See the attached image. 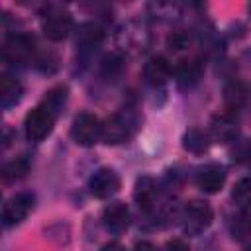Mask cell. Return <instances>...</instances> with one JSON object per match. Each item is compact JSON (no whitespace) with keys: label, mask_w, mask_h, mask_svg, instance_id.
<instances>
[{"label":"cell","mask_w":251,"mask_h":251,"mask_svg":"<svg viewBox=\"0 0 251 251\" xmlns=\"http://www.w3.org/2000/svg\"><path fill=\"white\" fill-rule=\"evenodd\" d=\"M163 251H190V247H188V243H184L182 239H171V241L165 243Z\"/></svg>","instance_id":"24"},{"label":"cell","mask_w":251,"mask_h":251,"mask_svg":"<svg viewBox=\"0 0 251 251\" xmlns=\"http://www.w3.org/2000/svg\"><path fill=\"white\" fill-rule=\"evenodd\" d=\"M247 165H249V171H251V155H249V163Z\"/></svg>","instance_id":"28"},{"label":"cell","mask_w":251,"mask_h":251,"mask_svg":"<svg viewBox=\"0 0 251 251\" xmlns=\"http://www.w3.org/2000/svg\"><path fill=\"white\" fill-rule=\"evenodd\" d=\"M231 235L237 241H245L251 235V214L249 210H241L231 222Z\"/></svg>","instance_id":"22"},{"label":"cell","mask_w":251,"mask_h":251,"mask_svg":"<svg viewBox=\"0 0 251 251\" xmlns=\"http://www.w3.org/2000/svg\"><path fill=\"white\" fill-rule=\"evenodd\" d=\"M190 41V35L186 31H173L169 37H167V45L171 49H184Z\"/></svg>","instance_id":"23"},{"label":"cell","mask_w":251,"mask_h":251,"mask_svg":"<svg viewBox=\"0 0 251 251\" xmlns=\"http://www.w3.org/2000/svg\"><path fill=\"white\" fill-rule=\"evenodd\" d=\"M212 208L204 200H192L182 212V229L188 235H198L212 224Z\"/></svg>","instance_id":"3"},{"label":"cell","mask_w":251,"mask_h":251,"mask_svg":"<svg viewBox=\"0 0 251 251\" xmlns=\"http://www.w3.org/2000/svg\"><path fill=\"white\" fill-rule=\"evenodd\" d=\"M204 65L198 59H184L175 69V78L180 86H194L202 76Z\"/></svg>","instance_id":"16"},{"label":"cell","mask_w":251,"mask_h":251,"mask_svg":"<svg viewBox=\"0 0 251 251\" xmlns=\"http://www.w3.org/2000/svg\"><path fill=\"white\" fill-rule=\"evenodd\" d=\"M22 94H24L22 82L16 76L4 73L2 78H0V106L4 110H10L12 106H16L20 102Z\"/></svg>","instance_id":"13"},{"label":"cell","mask_w":251,"mask_h":251,"mask_svg":"<svg viewBox=\"0 0 251 251\" xmlns=\"http://www.w3.org/2000/svg\"><path fill=\"white\" fill-rule=\"evenodd\" d=\"M155 196H157V182L155 178H151L149 175H143L135 180V186H133V200L137 202V206L141 210H149L155 202Z\"/></svg>","instance_id":"15"},{"label":"cell","mask_w":251,"mask_h":251,"mask_svg":"<svg viewBox=\"0 0 251 251\" xmlns=\"http://www.w3.org/2000/svg\"><path fill=\"white\" fill-rule=\"evenodd\" d=\"M104 39V29L92 22H86V24H80L78 29H76V45L84 51L88 49H94L102 43Z\"/></svg>","instance_id":"17"},{"label":"cell","mask_w":251,"mask_h":251,"mask_svg":"<svg viewBox=\"0 0 251 251\" xmlns=\"http://www.w3.org/2000/svg\"><path fill=\"white\" fill-rule=\"evenodd\" d=\"M131 220L129 208L124 202H110L104 210H102V224L110 233H122L127 229Z\"/></svg>","instance_id":"9"},{"label":"cell","mask_w":251,"mask_h":251,"mask_svg":"<svg viewBox=\"0 0 251 251\" xmlns=\"http://www.w3.org/2000/svg\"><path fill=\"white\" fill-rule=\"evenodd\" d=\"M247 102H249V86L243 80L233 78L224 86V108L227 114L241 110Z\"/></svg>","instance_id":"11"},{"label":"cell","mask_w":251,"mask_h":251,"mask_svg":"<svg viewBox=\"0 0 251 251\" xmlns=\"http://www.w3.org/2000/svg\"><path fill=\"white\" fill-rule=\"evenodd\" d=\"M55 120H57V116H55L47 106L37 104L31 112H27V116H25V120H24V129H25L27 139L33 141V143L43 141V139L53 131Z\"/></svg>","instance_id":"1"},{"label":"cell","mask_w":251,"mask_h":251,"mask_svg":"<svg viewBox=\"0 0 251 251\" xmlns=\"http://www.w3.org/2000/svg\"><path fill=\"white\" fill-rule=\"evenodd\" d=\"M33 202H35V196L31 192H25V190L14 194L12 198H8L4 208H2V224H4V227H14V226L22 224L27 218V214L31 212Z\"/></svg>","instance_id":"6"},{"label":"cell","mask_w":251,"mask_h":251,"mask_svg":"<svg viewBox=\"0 0 251 251\" xmlns=\"http://www.w3.org/2000/svg\"><path fill=\"white\" fill-rule=\"evenodd\" d=\"M212 133L220 143H229L237 137L239 127H237V120L233 118V114H220L212 120Z\"/></svg>","instance_id":"14"},{"label":"cell","mask_w":251,"mask_h":251,"mask_svg":"<svg viewBox=\"0 0 251 251\" xmlns=\"http://www.w3.org/2000/svg\"><path fill=\"white\" fill-rule=\"evenodd\" d=\"M171 76V65L165 57L157 55V57H151L145 67H143V78L149 86H163L167 82V78Z\"/></svg>","instance_id":"12"},{"label":"cell","mask_w":251,"mask_h":251,"mask_svg":"<svg viewBox=\"0 0 251 251\" xmlns=\"http://www.w3.org/2000/svg\"><path fill=\"white\" fill-rule=\"evenodd\" d=\"M249 251H251V249H249Z\"/></svg>","instance_id":"30"},{"label":"cell","mask_w":251,"mask_h":251,"mask_svg":"<svg viewBox=\"0 0 251 251\" xmlns=\"http://www.w3.org/2000/svg\"><path fill=\"white\" fill-rule=\"evenodd\" d=\"M100 251H126V249H124V245H122V243H118V241H110V243L102 245V249H100Z\"/></svg>","instance_id":"27"},{"label":"cell","mask_w":251,"mask_h":251,"mask_svg":"<svg viewBox=\"0 0 251 251\" xmlns=\"http://www.w3.org/2000/svg\"><path fill=\"white\" fill-rule=\"evenodd\" d=\"M131 251H157V247L153 243H149V241H139V243L133 245Z\"/></svg>","instance_id":"26"},{"label":"cell","mask_w":251,"mask_h":251,"mask_svg":"<svg viewBox=\"0 0 251 251\" xmlns=\"http://www.w3.org/2000/svg\"><path fill=\"white\" fill-rule=\"evenodd\" d=\"M231 200L239 210H251V178H241L235 182Z\"/></svg>","instance_id":"21"},{"label":"cell","mask_w":251,"mask_h":251,"mask_svg":"<svg viewBox=\"0 0 251 251\" xmlns=\"http://www.w3.org/2000/svg\"><path fill=\"white\" fill-rule=\"evenodd\" d=\"M131 135V124L124 114H112L102 122V139L108 145H120Z\"/></svg>","instance_id":"8"},{"label":"cell","mask_w":251,"mask_h":251,"mask_svg":"<svg viewBox=\"0 0 251 251\" xmlns=\"http://www.w3.org/2000/svg\"><path fill=\"white\" fill-rule=\"evenodd\" d=\"M226 182V169L218 163H208L204 165L198 175H196V184L200 190H204L206 194H216L222 190Z\"/></svg>","instance_id":"10"},{"label":"cell","mask_w":251,"mask_h":251,"mask_svg":"<svg viewBox=\"0 0 251 251\" xmlns=\"http://www.w3.org/2000/svg\"><path fill=\"white\" fill-rule=\"evenodd\" d=\"M41 31L49 41H63L73 31V16L59 8H49L41 18Z\"/></svg>","instance_id":"4"},{"label":"cell","mask_w":251,"mask_h":251,"mask_svg":"<svg viewBox=\"0 0 251 251\" xmlns=\"http://www.w3.org/2000/svg\"><path fill=\"white\" fill-rule=\"evenodd\" d=\"M249 12H251V6H249Z\"/></svg>","instance_id":"29"},{"label":"cell","mask_w":251,"mask_h":251,"mask_svg":"<svg viewBox=\"0 0 251 251\" xmlns=\"http://www.w3.org/2000/svg\"><path fill=\"white\" fill-rule=\"evenodd\" d=\"M35 51V39L27 33H16L10 35L4 43L2 57L8 65H25Z\"/></svg>","instance_id":"5"},{"label":"cell","mask_w":251,"mask_h":251,"mask_svg":"<svg viewBox=\"0 0 251 251\" xmlns=\"http://www.w3.org/2000/svg\"><path fill=\"white\" fill-rule=\"evenodd\" d=\"M27 173H29V161H27L25 157H16V159L8 161V163L2 167V176H4L6 182L20 180V178H24Z\"/></svg>","instance_id":"20"},{"label":"cell","mask_w":251,"mask_h":251,"mask_svg":"<svg viewBox=\"0 0 251 251\" xmlns=\"http://www.w3.org/2000/svg\"><path fill=\"white\" fill-rule=\"evenodd\" d=\"M71 137H73V141H75L76 145L92 147L98 139H102V122H100L94 114L82 112V114H78V116L73 120Z\"/></svg>","instance_id":"2"},{"label":"cell","mask_w":251,"mask_h":251,"mask_svg":"<svg viewBox=\"0 0 251 251\" xmlns=\"http://www.w3.org/2000/svg\"><path fill=\"white\" fill-rule=\"evenodd\" d=\"M67 98H69V88H67V84H57V86H53V88L45 94V98H43L41 104L47 106L55 116H59V112L63 110Z\"/></svg>","instance_id":"19"},{"label":"cell","mask_w":251,"mask_h":251,"mask_svg":"<svg viewBox=\"0 0 251 251\" xmlns=\"http://www.w3.org/2000/svg\"><path fill=\"white\" fill-rule=\"evenodd\" d=\"M120 59H116V57H108L106 61H104V73L108 75V76H114V71H120Z\"/></svg>","instance_id":"25"},{"label":"cell","mask_w":251,"mask_h":251,"mask_svg":"<svg viewBox=\"0 0 251 251\" xmlns=\"http://www.w3.org/2000/svg\"><path fill=\"white\" fill-rule=\"evenodd\" d=\"M88 190L94 198L106 200L120 190V176L110 167H100L88 180Z\"/></svg>","instance_id":"7"},{"label":"cell","mask_w":251,"mask_h":251,"mask_svg":"<svg viewBox=\"0 0 251 251\" xmlns=\"http://www.w3.org/2000/svg\"><path fill=\"white\" fill-rule=\"evenodd\" d=\"M210 147V137L206 131L192 127L182 135V149L192 153V155H202L204 151H208Z\"/></svg>","instance_id":"18"}]
</instances>
